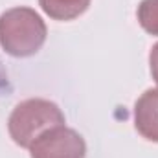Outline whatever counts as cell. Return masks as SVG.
Wrapping results in <instances>:
<instances>
[{
    "label": "cell",
    "instance_id": "2",
    "mask_svg": "<svg viewBox=\"0 0 158 158\" xmlns=\"http://www.w3.org/2000/svg\"><path fill=\"white\" fill-rule=\"evenodd\" d=\"M59 125H64L63 110L53 101L42 98H30L20 101L7 119V131L11 140L26 149H30L31 143L46 131Z\"/></svg>",
    "mask_w": 158,
    "mask_h": 158
},
{
    "label": "cell",
    "instance_id": "4",
    "mask_svg": "<svg viewBox=\"0 0 158 158\" xmlns=\"http://www.w3.org/2000/svg\"><path fill=\"white\" fill-rule=\"evenodd\" d=\"M134 127L149 142L158 143V88L145 90L134 105Z\"/></svg>",
    "mask_w": 158,
    "mask_h": 158
},
{
    "label": "cell",
    "instance_id": "3",
    "mask_svg": "<svg viewBox=\"0 0 158 158\" xmlns=\"http://www.w3.org/2000/svg\"><path fill=\"white\" fill-rule=\"evenodd\" d=\"M31 158H85L86 156V143L77 131L59 125L55 129L46 131L39 136L31 147Z\"/></svg>",
    "mask_w": 158,
    "mask_h": 158
},
{
    "label": "cell",
    "instance_id": "7",
    "mask_svg": "<svg viewBox=\"0 0 158 158\" xmlns=\"http://www.w3.org/2000/svg\"><path fill=\"white\" fill-rule=\"evenodd\" d=\"M149 66H151V76L155 79V83L158 85V42L151 48V53H149Z\"/></svg>",
    "mask_w": 158,
    "mask_h": 158
},
{
    "label": "cell",
    "instance_id": "1",
    "mask_svg": "<svg viewBox=\"0 0 158 158\" xmlns=\"http://www.w3.org/2000/svg\"><path fill=\"white\" fill-rule=\"evenodd\" d=\"M48 28L39 13L19 6L0 15V44L13 57H31L46 42Z\"/></svg>",
    "mask_w": 158,
    "mask_h": 158
},
{
    "label": "cell",
    "instance_id": "5",
    "mask_svg": "<svg viewBox=\"0 0 158 158\" xmlns=\"http://www.w3.org/2000/svg\"><path fill=\"white\" fill-rule=\"evenodd\" d=\"M40 9L53 20H74L81 17L88 6L90 0H39Z\"/></svg>",
    "mask_w": 158,
    "mask_h": 158
},
{
    "label": "cell",
    "instance_id": "6",
    "mask_svg": "<svg viewBox=\"0 0 158 158\" xmlns=\"http://www.w3.org/2000/svg\"><path fill=\"white\" fill-rule=\"evenodd\" d=\"M136 17L149 35H158V0H142L136 9Z\"/></svg>",
    "mask_w": 158,
    "mask_h": 158
}]
</instances>
